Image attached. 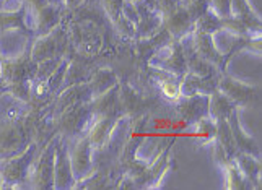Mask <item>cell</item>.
Segmentation results:
<instances>
[{"instance_id":"cell-17","label":"cell","mask_w":262,"mask_h":190,"mask_svg":"<svg viewBox=\"0 0 262 190\" xmlns=\"http://www.w3.org/2000/svg\"><path fill=\"white\" fill-rule=\"evenodd\" d=\"M183 7L186 8L189 16L192 18V21H195L199 16H202L207 10H209L210 0H187L186 4H183Z\"/></svg>"},{"instance_id":"cell-10","label":"cell","mask_w":262,"mask_h":190,"mask_svg":"<svg viewBox=\"0 0 262 190\" xmlns=\"http://www.w3.org/2000/svg\"><path fill=\"white\" fill-rule=\"evenodd\" d=\"M56 44H57V39L54 38V36H48V38L39 39L33 49L31 60L33 62H44L48 59H52L54 51H56Z\"/></svg>"},{"instance_id":"cell-7","label":"cell","mask_w":262,"mask_h":190,"mask_svg":"<svg viewBox=\"0 0 262 190\" xmlns=\"http://www.w3.org/2000/svg\"><path fill=\"white\" fill-rule=\"evenodd\" d=\"M212 101H209V112L215 117L216 121L219 119H228L231 115V112L234 111V104L230 98H227L223 93L215 91L212 93Z\"/></svg>"},{"instance_id":"cell-16","label":"cell","mask_w":262,"mask_h":190,"mask_svg":"<svg viewBox=\"0 0 262 190\" xmlns=\"http://www.w3.org/2000/svg\"><path fill=\"white\" fill-rule=\"evenodd\" d=\"M195 135L201 138V143L209 141L216 135V125L212 121H205L202 117V119H199L195 125Z\"/></svg>"},{"instance_id":"cell-20","label":"cell","mask_w":262,"mask_h":190,"mask_svg":"<svg viewBox=\"0 0 262 190\" xmlns=\"http://www.w3.org/2000/svg\"><path fill=\"white\" fill-rule=\"evenodd\" d=\"M213 13L225 20V18H231V0H212Z\"/></svg>"},{"instance_id":"cell-19","label":"cell","mask_w":262,"mask_h":190,"mask_svg":"<svg viewBox=\"0 0 262 190\" xmlns=\"http://www.w3.org/2000/svg\"><path fill=\"white\" fill-rule=\"evenodd\" d=\"M122 4H124V0H103V5L106 8V12L114 23H119V20H121Z\"/></svg>"},{"instance_id":"cell-18","label":"cell","mask_w":262,"mask_h":190,"mask_svg":"<svg viewBox=\"0 0 262 190\" xmlns=\"http://www.w3.org/2000/svg\"><path fill=\"white\" fill-rule=\"evenodd\" d=\"M225 168H227V171H228V182H230L231 188H246L248 187V184H245L246 177L243 176V173L239 171L238 166L230 164V162H228Z\"/></svg>"},{"instance_id":"cell-22","label":"cell","mask_w":262,"mask_h":190,"mask_svg":"<svg viewBox=\"0 0 262 190\" xmlns=\"http://www.w3.org/2000/svg\"><path fill=\"white\" fill-rule=\"evenodd\" d=\"M72 68L77 70V63H74V65H72ZM74 77H75V74H72V72H70L67 78H74ZM78 77H83V68H82V65H78Z\"/></svg>"},{"instance_id":"cell-24","label":"cell","mask_w":262,"mask_h":190,"mask_svg":"<svg viewBox=\"0 0 262 190\" xmlns=\"http://www.w3.org/2000/svg\"><path fill=\"white\" fill-rule=\"evenodd\" d=\"M5 86V83H4V81H0V89H2Z\"/></svg>"},{"instance_id":"cell-13","label":"cell","mask_w":262,"mask_h":190,"mask_svg":"<svg viewBox=\"0 0 262 190\" xmlns=\"http://www.w3.org/2000/svg\"><path fill=\"white\" fill-rule=\"evenodd\" d=\"M195 26H197V31L210 34L222 26V18H219L213 12L207 10L202 16H199L195 20Z\"/></svg>"},{"instance_id":"cell-23","label":"cell","mask_w":262,"mask_h":190,"mask_svg":"<svg viewBox=\"0 0 262 190\" xmlns=\"http://www.w3.org/2000/svg\"><path fill=\"white\" fill-rule=\"evenodd\" d=\"M4 182H5V179H4L2 173H0V187H4Z\"/></svg>"},{"instance_id":"cell-6","label":"cell","mask_w":262,"mask_h":190,"mask_svg":"<svg viewBox=\"0 0 262 190\" xmlns=\"http://www.w3.org/2000/svg\"><path fill=\"white\" fill-rule=\"evenodd\" d=\"M179 111L187 121H199L209 112V99L202 96H191L184 104L179 106Z\"/></svg>"},{"instance_id":"cell-4","label":"cell","mask_w":262,"mask_h":190,"mask_svg":"<svg viewBox=\"0 0 262 190\" xmlns=\"http://www.w3.org/2000/svg\"><path fill=\"white\" fill-rule=\"evenodd\" d=\"M192 18L189 16V13L186 12V8L181 5L179 8H176L174 12H171L168 15V21H166V30L169 33V36H173V38H181V36H184L189 28H191L192 25Z\"/></svg>"},{"instance_id":"cell-25","label":"cell","mask_w":262,"mask_h":190,"mask_svg":"<svg viewBox=\"0 0 262 190\" xmlns=\"http://www.w3.org/2000/svg\"><path fill=\"white\" fill-rule=\"evenodd\" d=\"M48 2H52V0H48ZM54 2H57V0H54Z\"/></svg>"},{"instance_id":"cell-14","label":"cell","mask_w":262,"mask_h":190,"mask_svg":"<svg viewBox=\"0 0 262 190\" xmlns=\"http://www.w3.org/2000/svg\"><path fill=\"white\" fill-rule=\"evenodd\" d=\"M26 156L21 158V159H13L10 164H7L4 169H2V176L7 182H18L20 179H23L25 173H26Z\"/></svg>"},{"instance_id":"cell-2","label":"cell","mask_w":262,"mask_h":190,"mask_svg":"<svg viewBox=\"0 0 262 190\" xmlns=\"http://www.w3.org/2000/svg\"><path fill=\"white\" fill-rule=\"evenodd\" d=\"M220 89L222 93L230 98L233 103H238V104H251V103H256L257 101V89L256 88H251L246 86L245 83L241 81H236L233 78H223L220 81Z\"/></svg>"},{"instance_id":"cell-15","label":"cell","mask_w":262,"mask_h":190,"mask_svg":"<svg viewBox=\"0 0 262 190\" xmlns=\"http://www.w3.org/2000/svg\"><path fill=\"white\" fill-rule=\"evenodd\" d=\"M36 12H38V26H41L42 33L49 31L59 20V13L52 5H46V7H42Z\"/></svg>"},{"instance_id":"cell-12","label":"cell","mask_w":262,"mask_h":190,"mask_svg":"<svg viewBox=\"0 0 262 190\" xmlns=\"http://www.w3.org/2000/svg\"><path fill=\"white\" fill-rule=\"evenodd\" d=\"M114 85V75L110 70H99L98 74L92 78V83H90V89L93 91L95 96H99L104 93V89Z\"/></svg>"},{"instance_id":"cell-5","label":"cell","mask_w":262,"mask_h":190,"mask_svg":"<svg viewBox=\"0 0 262 190\" xmlns=\"http://www.w3.org/2000/svg\"><path fill=\"white\" fill-rule=\"evenodd\" d=\"M54 153L56 148H49L44 155L41 156L38 162V169H36V187L46 188L52 184V176H54Z\"/></svg>"},{"instance_id":"cell-3","label":"cell","mask_w":262,"mask_h":190,"mask_svg":"<svg viewBox=\"0 0 262 190\" xmlns=\"http://www.w3.org/2000/svg\"><path fill=\"white\" fill-rule=\"evenodd\" d=\"M56 168H54V182H56L57 188L70 187L72 180H74V173L70 168V159L67 153L60 147H56Z\"/></svg>"},{"instance_id":"cell-11","label":"cell","mask_w":262,"mask_h":190,"mask_svg":"<svg viewBox=\"0 0 262 190\" xmlns=\"http://www.w3.org/2000/svg\"><path fill=\"white\" fill-rule=\"evenodd\" d=\"M216 133H219L220 145H222V148L227 151V155L230 158L234 156L236 145H234L233 132H231V127L228 124V119H219V125H216Z\"/></svg>"},{"instance_id":"cell-21","label":"cell","mask_w":262,"mask_h":190,"mask_svg":"<svg viewBox=\"0 0 262 190\" xmlns=\"http://www.w3.org/2000/svg\"><path fill=\"white\" fill-rule=\"evenodd\" d=\"M157 2V7L160 12H165L166 15H169L171 12H174L176 8H179L181 5V0H155Z\"/></svg>"},{"instance_id":"cell-9","label":"cell","mask_w":262,"mask_h":190,"mask_svg":"<svg viewBox=\"0 0 262 190\" xmlns=\"http://www.w3.org/2000/svg\"><path fill=\"white\" fill-rule=\"evenodd\" d=\"M238 159V168L246 179H249L251 182L257 184L259 182V173H260V164L256 159V156H251L248 153H239L236 156Z\"/></svg>"},{"instance_id":"cell-8","label":"cell","mask_w":262,"mask_h":190,"mask_svg":"<svg viewBox=\"0 0 262 190\" xmlns=\"http://www.w3.org/2000/svg\"><path fill=\"white\" fill-rule=\"evenodd\" d=\"M113 125H114V119H111V117H103V119H99L93 125V129L90 130L88 135V140L92 143V147H103L107 137H110Z\"/></svg>"},{"instance_id":"cell-1","label":"cell","mask_w":262,"mask_h":190,"mask_svg":"<svg viewBox=\"0 0 262 190\" xmlns=\"http://www.w3.org/2000/svg\"><path fill=\"white\" fill-rule=\"evenodd\" d=\"M70 168L77 179L85 177L92 171V143L88 138H82L75 143L70 153Z\"/></svg>"}]
</instances>
